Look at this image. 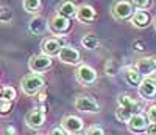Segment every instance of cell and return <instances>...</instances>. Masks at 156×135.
<instances>
[{
  "label": "cell",
  "mask_w": 156,
  "mask_h": 135,
  "mask_svg": "<svg viewBox=\"0 0 156 135\" xmlns=\"http://www.w3.org/2000/svg\"><path fill=\"white\" fill-rule=\"evenodd\" d=\"M28 30L34 36L42 34L47 30V20L44 17H34V19H31L30 20V25H28Z\"/></svg>",
  "instance_id": "obj_15"
},
{
  "label": "cell",
  "mask_w": 156,
  "mask_h": 135,
  "mask_svg": "<svg viewBox=\"0 0 156 135\" xmlns=\"http://www.w3.org/2000/svg\"><path fill=\"white\" fill-rule=\"evenodd\" d=\"M12 20V9L9 6H0V22L8 23Z\"/></svg>",
  "instance_id": "obj_22"
},
{
  "label": "cell",
  "mask_w": 156,
  "mask_h": 135,
  "mask_svg": "<svg viewBox=\"0 0 156 135\" xmlns=\"http://www.w3.org/2000/svg\"><path fill=\"white\" fill-rule=\"evenodd\" d=\"M139 93L144 98L150 100L156 95V78L153 76H147L144 81H140L139 84Z\"/></svg>",
  "instance_id": "obj_7"
},
{
  "label": "cell",
  "mask_w": 156,
  "mask_h": 135,
  "mask_svg": "<svg viewBox=\"0 0 156 135\" xmlns=\"http://www.w3.org/2000/svg\"><path fill=\"white\" fill-rule=\"evenodd\" d=\"M48 135H66V132H64L61 127H53V129L50 130Z\"/></svg>",
  "instance_id": "obj_30"
},
{
  "label": "cell",
  "mask_w": 156,
  "mask_h": 135,
  "mask_svg": "<svg viewBox=\"0 0 156 135\" xmlns=\"http://www.w3.org/2000/svg\"><path fill=\"white\" fill-rule=\"evenodd\" d=\"M123 75H125V79L131 86H139L140 81H142V75L134 69V67H126V69L123 70Z\"/></svg>",
  "instance_id": "obj_16"
},
{
  "label": "cell",
  "mask_w": 156,
  "mask_h": 135,
  "mask_svg": "<svg viewBox=\"0 0 156 135\" xmlns=\"http://www.w3.org/2000/svg\"><path fill=\"white\" fill-rule=\"evenodd\" d=\"M25 121L30 127H41L45 123V113L44 109H34L25 115Z\"/></svg>",
  "instance_id": "obj_8"
},
{
  "label": "cell",
  "mask_w": 156,
  "mask_h": 135,
  "mask_svg": "<svg viewBox=\"0 0 156 135\" xmlns=\"http://www.w3.org/2000/svg\"><path fill=\"white\" fill-rule=\"evenodd\" d=\"M147 118L150 123H156V106H151L148 112H147Z\"/></svg>",
  "instance_id": "obj_26"
},
{
  "label": "cell",
  "mask_w": 156,
  "mask_h": 135,
  "mask_svg": "<svg viewBox=\"0 0 156 135\" xmlns=\"http://www.w3.org/2000/svg\"><path fill=\"white\" fill-rule=\"evenodd\" d=\"M106 72H108V75H111V76H112V75H115V72H117V70H115V65H114V62H112V61H109V62L106 64Z\"/></svg>",
  "instance_id": "obj_29"
},
{
  "label": "cell",
  "mask_w": 156,
  "mask_h": 135,
  "mask_svg": "<svg viewBox=\"0 0 156 135\" xmlns=\"http://www.w3.org/2000/svg\"><path fill=\"white\" fill-rule=\"evenodd\" d=\"M81 44H83V47L84 48H87V50H94V48H97V45H98V39H97V36L95 34H86L83 39H81Z\"/></svg>",
  "instance_id": "obj_20"
},
{
  "label": "cell",
  "mask_w": 156,
  "mask_h": 135,
  "mask_svg": "<svg viewBox=\"0 0 156 135\" xmlns=\"http://www.w3.org/2000/svg\"><path fill=\"white\" fill-rule=\"evenodd\" d=\"M50 65H51V59L48 56H45V55H36V56H33L28 61L30 70H33L36 73H41V72L50 69Z\"/></svg>",
  "instance_id": "obj_5"
},
{
  "label": "cell",
  "mask_w": 156,
  "mask_h": 135,
  "mask_svg": "<svg viewBox=\"0 0 156 135\" xmlns=\"http://www.w3.org/2000/svg\"><path fill=\"white\" fill-rule=\"evenodd\" d=\"M136 70L140 75H150L156 70V58H142L136 64Z\"/></svg>",
  "instance_id": "obj_10"
},
{
  "label": "cell",
  "mask_w": 156,
  "mask_h": 135,
  "mask_svg": "<svg viewBox=\"0 0 156 135\" xmlns=\"http://www.w3.org/2000/svg\"><path fill=\"white\" fill-rule=\"evenodd\" d=\"M41 6V0H23V8L28 12H36Z\"/></svg>",
  "instance_id": "obj_23"
},
{
  "label": "cell",
  "mask_w": 156,
  "mask_h": 135,
  "mask_svg": "<svg viewBox=\"0 0 156 135\" xmlns=\"http://www.w3.org/2000/svg\"><path fill=\"white\" fill-rule=\"evenodd\" d=\"M0 93H2V89H0Z\"/></svg>",
  "instance_id": "obj_34"
},
{
  "label": "cell",
  "mask_w": 156,
  "mask_h": 135,
  "mask_svg": "<svg viewBox=\"0 0 156 135\" xmlns=\"http://www.w3.org/2000/svg\"><path fill=\"white\" fill-rule=\"evenodd\" d=\"M147 132H148V135H156V123H151L147 127Z\"/></svg>",
  "instance_id": "obj_31"
},
{
  "label": "cell",
  "mask_w": 156,
  "mask_h": 135,
  "mask_svg": "<svg viewBox=\"0 0 156 135\" xmlns=\"http://www.w3.org/2000/svg\"><path fill=\"white\" fill-rule=\"evenodd\" d=\"M0 95L3 96L2 100H5V101H9V103H11L12 100L16 98V90L12 89V87H9V86H6V87H3V89H2V93H0Z\"/></svg>",
  "instance_id": "obj_24"
},
{
  "label": "cell",
  "mask_w": 156,
  "mask_h": 135,
  "mask_svg": "<svg viewBox=\"0 0 156 135\" xmlns=\"http://www.w3.org/2000/svg\"><path fill=\"white\" fill-rule=\"evenodd\" d=\"M148 22H150V16L147 14L145 11L139 9V11L134 12V16H133V23H134L136 26H140V28H144V26L148 25Z\"/></svg>",
  "instance_id": "obj_18"
},
{
  "label": "cell",
  "mask_w": 156,
  "mask_h": 135,
  "mask_svg": "<svg viewBox=\"0 0 156 135\" xmlns=\"http://www.w3.org/2000/svg\"><path fill=\"white\" fill-rule=\"evenodd\" d=\"M128 127H129V130H133V132L145 130L148 127L147 126V118L144 115H140V113H134L128 121Z\"/></svg>",
  "instance_id": "obj_13"
},
{
  "label": "cell",
  "mask_w": 156,
  "mask_h": 135,
  "mask_svg": "<svg viewBox=\"0 0 156 135\" xmlns=\"http://www.w3.org/2000/svg\"><path fill=\"white\" fill-rule=\"evenodd\" d=\"M9 109H11V103L5 101V100H0V112L6 113V112H9Z\"/></svg>",
  "instance_id": "obj_27"
},
{
  "label": "cell",
  "mask_w": 156,
  "mask_h": 135,
  "mask_svg": "<svg viewBox=\"0 0 156 135\" xmlns=\"http://www.w3.org/2000/svg\"><path fill=\"white\" fill-rule=\"evenodd\" d=\"M133 3L131 2H126V0H120V2H117V3H114V6H112V14H114V17L115 19H120V20H123V19H128L129 16L133 14Z\"/></svg>",
  "instance_id": "obj_3"
},
{
  "label": "cell",
  "mask_w": 156,
  "mask_h": 135,
  "mask_svg": "<svg viewBox=\"0 0 156 135\" xmlns=\"http://www.w3.org/2000/svg\"><path fill=\"white\" fill-rule=\"evenodd\" d=\"M76 19L80 22H84V23H89L95 19V9L89 5H83L76 9Z\"/></svg>",
  "instance_id": "obj_14"
},
{
  "label": "cell",
  "mask_w": 156,
  "mask_h": 135,
  "mask_svg": "<svg viewBox=\"0 0 156 135\" xmlns=\"http://www.w3.org/2000/svg\"><path fill=\"white\" fill-rule=\"evenodd\" d=\"M86 135H105V132H103V129L98 127V126H92L86 130Z\"/></svg>",
  "instance_id": "obj_25"
},
{
  "label": "cell",
  "mask_w": 156,
  "mask_h": 135,
  "mask_svg": "<svg viewBox=\"0 0 156 135\" xmlns=\"http://www.w3.org/2000/svg\"><path fill=\"white\" fill-rule=\"evenodd\" d=\"M134 50H144V45L140 42H134Z\"/></svg>",
  "instance_id": "obj_32"
},
{
  "label": "cell",
  "mask_w": 156,
  "mask_h": 135,
  "mask_svg": "<svg viewBox=\"0 0 156 135\" xmlns=\"http://www.w3.org/2000/svg\"><path fill=\"white\" fill-rule=\"evenodd\" d=\"M75 107L81 112H92V113H97L100 110L98 103L90 96H78L75 101Z\"/></svg>",
  "instance_id": "obj_4"
},
{
  "label": "cell",
  "mask_w": 156,
  "mask_h": 135,
  "mask_svg": "<svg viewBox=\"0 0 156 135\" xmlns=\"http://www.w3.org/2000/svg\"><path fill=\"white\" fill-rule=\"evenodd\" d=\"M58 56L62 62H66V64H78L80 62V53H78L75 48L72 47H61L59 53H58Z\"/></svg>",
  "instance_id": "obj_9"
},
{
  "label": "cell",
  "mask_w": 156,
  "mask_h": 135,
  "mask_svg": "<svg viewBox=\"0 0 156 135\" xmlns=\"http://www.w3.org/2000/svg\"><path fill=\"white\" fill-rule=\"evenodd\" d=\"M134 5L139 6L140 9H144V8L150 6V0H134Z\"/></svg>",
  "instance_id": "obj_28"
},
{
  "label": "cell",
  "mask_w": 156,
  "mask_h": 135,
  "mask_svg": "<svg viewBox=\"0 0 156 135\" xmlns=\"http://www.w3.org/2000/svg\"><path fill=\"white\" fill-rule=\"evenodd\" d=\"M69 26H70V20L59 16V14L53 16L50 20V30L53 33H64V31L69 30Z\"/></svg>",
  "instance_id": "obj_11"
},
{
  "label": "cell",
  "mask_w": 156,
  "mask_h": 135,
  "mask_svg": "<svg viewBox=\"0 0 156 135\" xmlns=\"http://www.w3.org/2000/svg\"><path fill=\"white\" fill-rule=\"evenodd\" d=\"M119 106L126 107V109H131L134 113L139 110V104H137L131 96H128V95H120V96H119Z\"/></svg>",
  "instance_id": "obj_19"
},
{
  "label": "cell",
  "mask_w": 156,
  "mask_h": 135,
  "mask_svg": "<svg viewBox=\"0 0 156 135\" xmlns=\"http://www.w3.org/2000/svg\"><path fill=\"white\" fill-rule=\"evenodd\" d=\"M76 79L80 81L81 84L89 86V84H92L94 81L97 79V72L92 69V67H89V65H80L78 70H76Z\"/></svg>",
  "instance_id": "obj_6"
},
{
  "label": "cell",
  "mask_w": 156,
  "mask_h": 135,
  "mask_svg": "<svg viewBox=\"0 0 156 135\" xmlns=\"http://www.w3.org/2000/svg\"><path fill=\"white\" fill-rule=\"evenodd\" d=\"M61 50V44H59V40L55 39V37H50V39H45L44 42H42V53L45 56H55L58 55Z\"/></svg>",
  "instance_id": "obj_12"
},
{
  "label": "cell",
  "mask_w": 156,
  "mask_h": 135,
  "mask_svg": "<svg viewBox=\"0 0 156 135\" xmlns=\"http://www.w3.org/2000/svg\"><path fill=\"white\" fill-rule=\"evenodd\" d=\"M61 126H62V130L67 133H80L83 130V120L75 115H67L62 118Z\"/></svg>",
  "instance_id": "obj_2"
},
{
  "label": "cell",
  "mask_w": 156,
  "mask_h": 135,
  "mask_svg": "<svg viewBox=\"0 0 156 135\" xmlns=\"http://www.w3.org/2000/svg\"><path fill=\"white\" fill-rule=\"evenodd\" d=\"M115 115H117V120L123 121V123H128V121H129V118H131V116L134 115V112H133L131 109H126V107H122V106H119V109H117Z\"/></svg>",
  "instance_id": "obj_21"
},
{
  "label": "cell",
  "mask_w": 156,
  "mask_h": 135,
  "mask_svg": "<svg viewBox=\"0 0 156 135\" xmlns=\"http://www.w3.org/2000/svg\"><path fill=\"white\" fill-rule=\"evenodd\" d=\"M45 84V81L41 75H27L22 79V90L27 93V95H36V93L41 90Z\"/></svg>",
  "instance_id": "obj_1"
},
{
  "label": "cell",
  "mask_w": 156,
  "mask_h": 135,
  "mask_svg": "<svg viewBox=\"0 0 156 135\" xmlns=\"http://www.w3.org/2000/svg\"><path fill=\"white\" fill-rule=\"evenodd\" d=\"M39 101H45V93H39Z\"/></svg>",
  "instance_id": "obj_33"
},
{
  "label": "cell",
  "mask_w": 156,
  "mask_h": 135,
  "mask_svg": "<svg viewBox=\"0 0 156 135\" xmlns=\"http://www.w3.org/2000/svg\"><path fill=\"white\" fill-rule=\"evenodd\" d=\"M58 12H59V16L66 17V19H70L72 16L76 14V6L72 2H62L58 8Z\"/></svg>",
  "instance_id": "obj_17"
}]
</instances>
